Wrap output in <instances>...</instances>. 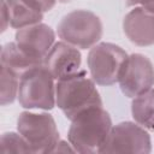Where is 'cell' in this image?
<instances>
[{
    "instance_id": "obj_16",
    "label": "cell",
    "mask_w": 154,
    "mask_h": 154,
    "mask_svg": "<svg viewBox=\"0 0 154 154\" xmlns=\"http://www.w3.org/2000/svg\"><path fill=\"white\" fill-rule=\"evenodd\" d=\"M0 144H1V152L4 154H10V153H14V154H31L34 153L31 147L29 146L28 141L18 132H4L1 135V140H0Z\"/></svg>"
},
{
    "instance_id": "obj_7",
    "label": "cell",
    "mask_w": 154,
    "mask_h": 154,
    "mask_svg": "<svg viewBox=\"0 0 154 154\" xmlns=\"http://www.w3.org/2000/svg\"><path fill=\"white\" fill-rule=\"evenodd\" d=\"M152 152L150 136L143 126L132 122H122L112 126L99 153H138Z\"/></svg>"
},
{
    "instance_id": "obj_11",
    "label": "cell",
    "mask_w": 154,
    "mask_h": 154,
    "mask_svg": "<svg viewBox=\"0 0 154 154\" xmlns=\"http://www.w3.org/2000/svg\"><path fill=\"white\" fill-rule=\"evenodd\" d=\"M123 30L130 42L140 47L154 45V12L136 6L123 20Z\"/></svg>"
},
{
    "instance_id": "obj_6",
    "label": "cell",
    "mask_w": 154,
    "mask_h": 154,
    "mask_svg": "<svg viewBox=\"0 0 154 154\" xmlns=\"http://www.w3.org/2000/svg\"><path fill=\"white\" fill-rule=\"evenodd\" d=\"M17 130L34 153H53L60 141L55 120L49 113L22 112L17 119Z\"/></svg>"
},
{
    "instance_id": "obj_18",
    "label": "cell",
    "mask_w": 154,
    "mask_h": 154,
    "mask_svg": "<svg viewBox=\"0 0 154 154\" xmlns=\"http://www.w3.org/2000/svg\"><path fill=\"white\" fill-rule=\"evenodd\" d=\"M10 25V12L6 0H1V31L4 32Z\"/></svg>"
},
{
    "instance_id": "obj_4",
    "label": "cell",
    "mask_w": 154,
    "mask_h": 154,
    "mask_svg": "<svg viewBox=\"0 0 154 154\" xmlns=\"http://www.w3.org/2000/svg\"><path fill=\"white\" fill-rule=\"evenodd\" d=\"M58 36L76 48L87 49L102 37V22L94 12L75 10L65 14L57 26Z\"/></svg>"
},
{
    "instance_id": "obj_21",
    "label": "cell",
    "mask_w": 154,
    "mask_h": 154,
    "mask_svg": "<svg viewBox=\"0 0 154 154\" xmlns=\"http://www.w3.org/2000/svg\"><path fill=\"white\" fill-rule=\"evenodd\" d=\"M59 2H61V4H66V2H70L71 0H58Z\"/></svg>"
},
{
    "instance_id": "obj_9",
    "label": "cell",
    "mask_w": 154,
    "mask_h": 154,
    "mask_svg": "<svg viewBox=\"0 0 154 154\" xmlns=\"http://www.w3.org/2000/svg\"><path fill=\"white\" fill-rule=\"evenodd\" d=\"M14 42L28 55L43 63L45 57L55 43V32L49 25L37 23L18 29L14 35Z\"/></svg>"
},
{
    "instance_id": "obj_15",
    "label": "cell",
    "mask_w": 154,
    "mask_h": 154,
    "mask_svg": "<svg viewBox=\"0 0 154 154\" xmlns=\"http://www.w3.org/2000/svg\"><path fill=\"white\" fill-rule=\"evenodd\" d=\"M19 79L20 77L18 75H16L5 66H1V106L11 105L18 97Z\"/></svg>"
},
{
    "instance_id": "obj_19",
    "label": "cell",
    "mask_w": 154,
    "mask_h": 154,
    "mask_svg": "<svg viewBox=\"0 0 154 154\" xmlns=\"http://www.w3.org/2000/svg\"><path fill=\"white\" fill-rule=\"evenodd\" d=\"M128 6H140L146 10L154 12V0H125Z\"/></svg>"
},
{
    "instance_id": "obj_12",
    "label": "cell",
    "mask_w": 154,
    "mask_h": 154,
    "mask_svg": "<svg viewBox=\"0 0 154 154\" xmlns=\"http://www.w3.org/2000/svg\"><path fill=\"white\" fill-rule=\"evenodd\" d=\"M0 59L1 66L7 67L19 77L28 70L38 65H43V63L31 58L24 51H22L16 42H8L2 46Z\"/></svg>"
},
{
    "instance_id": "obj_17",
    "label": "cell",
    "mask_w": 154,
    "mask_h": 154,
    "mask_svg": "<svg viewBox=\"0 0 154 154\" xmlns=\"http://www.w3.org/2000/svg\"><path fill=\"white\" fill-rule=\"evenodd\" d=\"M24 1H26L31 6L45 13V12H49L55 6L58 0H24Z\"/></svg>"
},
{
    "instance_id": "obj_5",
    "label": "cell",
    "mask_w": 154,
    "mask_h": 154,
    "mask_svg": "<svg viewBox=\"0 0 154 154\" xmlns=\"http://www.w3.org/2000/svg\"><path fill=\"white\" fill-rule=\"evenodd\" d=\"M128 53L118 45L100 42L93 46L88 53V67L90 77L99 85H112L119 81Z\"/></svg>"
},
{
    "instance_id": "obj_3",
    "label": "cell",
    "mask_w": 154,
    "mask_h": 154,
    "mask_svg": "<svg viewBox=\"0 0 154 154\" xmlns=\"http://www.w3.org/2000/svg\"><path fill=\"white\" fill-rule=\"evenodd\" d=\"M18 102L28 109H52L55 103V83L45 65L35 66L20 76Z\"/></svg>"
},
{
    "instance_id": "obj_8",
    "label": "cell",
    "mask_w": 154,
    "mask_h": 154,
    "mask_svg": "<svg viewBox=\"0 0 154 154\" xmlns=\"http://www.w3.org/2000/svg\"><path fill=\"white\" fill-rule=\"evenodd\" d=\"M118 83L122 93L130 99L148 91L154 85L153 63L141 53L128 55Z\"/></svg>"
},
{
    "instance_id": "obj_1",
    "label": "cell",
    "mask_w": 154,
    "mask_h": 154,
    "mask_svg": "<svg viewBox=\"0 0 154 154\" xmlns=\"http://www.w3.org/2000/svg\"><path fill=\"white\" fill-rule=\"evenodd\" d=\"M55 103L70 120L89 108L102 107V100L95 82L87 76L84 70L58 79L55 84Z\"/></svg>"
},
{
    "instance_id": "obj_20",
    "label": "cell",
    "mask_w": 154,
    "mask_h": 154,
    "mask_svg": "<svg viewBox=\"0 0 154 154\" xmlns=\"http://www.w3.org/2000/svg\"><path fill=\"white\" fill-rule=\"evenodd\" d=\"M67 153V152H70V153H72V152H76L75 150V148L72 147V144L69 142H66V141H59L58 143H57V146H55V148L53 149V153Z\"/></svg>"
},
{
    "instance_id": "obj_13",
    "label": "cell",
    "mask_w": 154,
    "mask_h": 154,
    "mask_svg": "<svg viewBox=\"0 0 154 154\" xmlns=\"http://www.w3.org/2000/svg\"><path fill=\"white\" fill-rule=\"evenodd\" d=\"M6 4L10 12V25L13 29L34 25L43 19V12L24 0H6Z\"/></svg>"
},
{
    "instance_id": "obj_14",
    "label": "cell",
    "mask_w": 154,
    "mask_h": 154,
    "mask_svg": "<svg viewBox=\"0 0 154 154\" xmlns=\"http://www.w3.org/2000/svg\"><path fill=\"white\" fill-rule=\"evenodd\" d=\"M131 114L137 124L144 129L154 130V88L134 97Z\"/></svg>"
},
{
    "instance_id": "obj_10",
    "label": "cell",
    "mask_w": 154,
    "mask_h": 154,
    "mask_svg": "<svg viewBox=\"0 0 154 154\" xmlns=\"http://www.w3.org/2000/svg\"><path fill=\"white\" fill-rule=\"evenodd\" d=\"M81 64L82 55L78 48L65 41L55 42L43 60V65L57 81L79 71Z\"/></svg>"
},
{
    "instance_id": "obj_2",
    "label": "cell",
    "mask_w": 154,
    "mask_h": 154,
    "mask_svg": "<svg viewBox=\"0 0 154 154\" xmlns=\"http://www.w3.org/2000/svg\"><path fill=\"white\" fill-rule=\"evenodd\" d=\"M112 126L109 113L102 107H93L71 120L67 138L78 153H99Z\"/></svg>"
}]
</instances>
